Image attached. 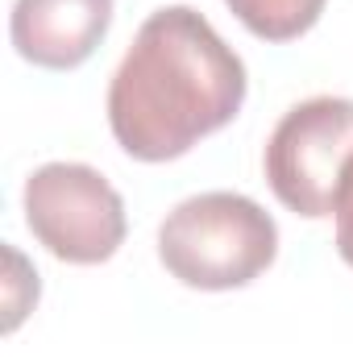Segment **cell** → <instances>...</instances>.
Segmentation results:
<instances>
[{
    "label": "cell",
    "instance_id": "3957f363",
    "mask_svg": "<svg viewBox=\"0 0 353 357\" xmlns=\"http://www.w3.org/2000/svg\"><path fill=\"white\" fill-rule=\"evenodd\" d=\"M353 158V100L312 96L283 112L266 137L262 171L283 208L308 220L333 216L345 167Z\"/></svg>",
    "mask_w": 353,
    "mask_h": 357
},
{
    "label": "cell",
    "instance_id": "52a82bcc",
    "mask_svg": "<svg viewBox=\"0 0 353 357\" xmlns=\"http://www.w3.org/2000/svg\"><path fill=\"white\" fill-rule=\"evenodd\" d=\"M333 220H337V254H341L345 266H353V158L345 167L337 204H333Z\"/></svg>",
    "mask_w": 353,
    "mask_h": 357
},
{
    "label": "cell",
    "instance_id": "8992f818",
    "mask_svg": "<svg viewBox=\"0 0 353 357\" xmlns=\"http://www.w3.org/2000/svg\"><path fill=\"white\" fill-rule=\"evenodd\" d=\"M229 13L262 42H295L303 38L329 0H225Z\"/></svg>",
    "mask_w": 353,
    "mask_h": 357
},
{
    "label": "cell",
    "instance_id": "6da1fadb",
    "mask_svg": "<svg viewBox=\"0 0 353 357\" xmlns=\"http://www.w3.org/2000/svg\"><path fill=\"white\" fill-rule=\"evenodd\" d=\"M241 54L187 4L154 8L108 84V129L137 162L183 158L246 104Z\"/></svg>",
    "mask_w": 353,
    "mask_h": 357
},
{
    "label": "cell",
    "instance_id": "5b68a950",
    "mask_svg": "<svg viewBox=\"0 0 353 357\" xmlns=\"http://www.w3.org/2000/svg\"><path fill=\"white\" fill-rule=\"evenodd\" d=\"M112 0H17L8 13L13 50L42 71H75L108 38Z\"/></svg>",
    "mask_w": 353,
    "mask_h": 357
},
{
    "label": "cell",
    "instance_id": "7a4b0ae2",
    "mask_svg": "<svg viewBox=\"0 0 353 357\" xmlns=\"http://www.w3.org/2000/svg\"><path fill=\"white\" fill-rule=\"evenodd\" d=\"M278 258V225L241 191H204L175 204L158 229V262L191 291L250 287Z\"/></svg>",
    "mask_w": 353,
    "mask_h": 357
},
{
    "label": "cell",
    "instance_id": "277c9868",
    "mask_svg": "<svg viewBox=\"0 0 353 357\" xmlns=\"http://www.w3.org/2000/svg\"><path fill=\"white\" fill-rule=\"evenodd\" d=\"M25 225L59 262L100 266L129 233L121 191L88 162H46L25 178Z\"/></svg>",
    "mask_w": 353,
    "mask_h": 357
}]
</instances>
